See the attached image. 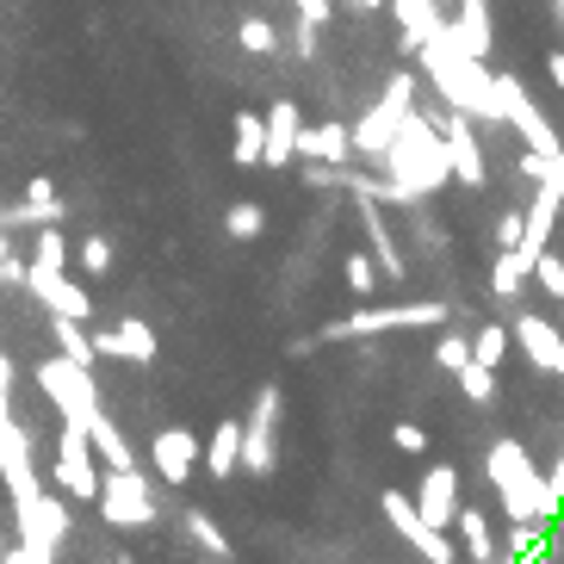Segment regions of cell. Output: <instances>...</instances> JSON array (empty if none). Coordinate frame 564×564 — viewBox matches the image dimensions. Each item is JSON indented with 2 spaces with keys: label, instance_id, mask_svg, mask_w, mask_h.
<instances>
[{
  "label": "cell",
  "instance_id": "cell-1",
  "mask_svg": "<svg viewBox=\"0 0 564 564\" xmlns=\"http://www.w3.org/2000/svg\"><path fill=\"white\" fill-rule=\"evenodd\" d=\"M384 162V181H372V174H354L348 167V193L354 199H379V205H415L429 199V193H441V186L453 181V162H447V143H441V124H434L429 112H415L398 124V137H391V150L379 155Z\"/></svg>",
  "mask_w": 564,
  "mask_h": 564
},
{
  "label": "cell",
  "instance_id": "cell-2",
  "mask_svg": "<svg viewBox=\"0 0 564 564\" xmlns=\"http://www.w3.org/2000/svg\"><path fill=\"white\" fill-rule=\"evenodd\" d=\"M415 63H422V75L434 82V94L447 100V112H465L478 118V124H497L502 131V94H497V75L478 63V56L459 51V37L447 32V13H441V25H434V37L415 51Z\"/></svg>",
  "mask_w": 564,
  "mask_h": 564
},
{
  "label": "cell",
  "instance_id": "cell-3",
  "mask_svg": "<svg viewBox=\"0 0 564 564\" xmlns=\"http://www.w3.org/2000/svg\"><path fill=\"white\" fill-rule=\"evenodd\" d=\"M490 484H497L509 521H540V514H552L564 497L552 478H540V465L528 459L521 441H497V447H490Z\"/></svg>",
  "mask_w": 564,
  "mask_h": 564
},
{
  "label": "cell",
  "instance_id": "cell-4",
  "mask_svg": "<svg viewBox=\"0 0 564 564\" xmlns=\"http://www.w3.org/2000/svg\"><path fill=\"white\" fill-rule=\"evenodd\" d=\"M410 106H415V75H410V68H398V75L384 82L379 106H372V112H360V118L348 124L354 155H366V162H379V155L391 150V137H398V124L410 118Z\"/></svg>",
  "mask_w": 564,
  "mask_h": 564
},
{
  "label": "cell",
  "instance_id": "cell-5",
  "mask_svg": "<svg viewBox=\"0 0 564 564\" xmlns=\"http://www.w3.org/2000/svg\"><path fill=\"white\" fill-rule=\"evenodd\" d=\"M32 379H37V391L51 398V410L63 415V422H75V429H87V422L100 415V384L87 379L82 360H63V354H56V360L37 366Z\"/></svg>",
  "mask_w": 564,
  "mask_h": 564
},
{
  "label": "cell",
  "instance_id": "cell-6",
  "mask_svg": "<svg viewBox=\"0 0 564 564\" xmlns=\"http://www.w3.org/2000/svg\"><path fill=\"white\" fill-rule=\"evenodd\" d=\"M100 521L106 528H118V533H131V528H150L155 521V490H150V478L137 471V465H112L100 478Z\"/></svg>",
  "mask_w": 564,
  "mask_h": 564
},
{
  "label": "cell",
  "instance_id": "cell-7",
  "mask_svg": "<svg viewBox=\"0 0 564 564\" xmlns=\"http://www.w3.org/2000/svg\"><path fill=\"white\" fill-rule=\"evenodd\" d=\"M51 484L63 490L68 502H94V497H100V459H94V441H87V429H75V422H63V434H56Z\"/></svg>",
  "mask_w": 564,
  "mask_h": 564
},
{
  "label": "cell",
  "instance_id": "cell-8",
  "mask_svg": "<svg viewBox=\"0 0 564 564\" xmlns=\"http://www.w3.org/2000/svg\"><path fill=\"white\" fill-rule=\"evenodd\" d=\"M429 323H447V304H366V311L329 323V341H354V335H391V329H429Z\"/></svg>",
  "mask_w": 564,
  "mask_h": 564
},
{
  "label": "cell",
  "instance_id": "cell-9",
  "mask_svg": "<svg viewBox=\"0 0 564 564\" xmlns=\"http://www.w3.org/2000/svg\"><path fill=\"white\" fill-rule=\"evenodd\" d=\"M13 514H19V546L51 564L56 546L68 540V502L51 497V490H32V497L13 502Z\"/></svg>",
  "mask_w": 564,
  "mask_h": 564
},
{
  "label": "cell",
  "instance_id": "cell-10",
  "mask_svg": "<svg viewBox=\"0 0 564 564\" xmlns=\"http://www.w3.org/2000/svg\"><path fill=\"white\" fill-rule=\"evenodd\" d=\"M280 410H285L280 384H261L249 422H242V465H249L254 478H267V471L280 465Z\"/></svg>",
  "mask_w": 564,
  "mask_h": 564
},
{
  "label": "cell",
  "instance_id": "cell-11",
  "mask_svg": "<svg viewBox=\"0 0 564 564\" xmlns=\"http://www.w3.org/2000/svg\"><path fill=\"white\" fill-rule=\"evenodd\" d=\"M441 124V143H447V162H453V181L459 186H484V150H478V118L465 112H429Z\"/></svg>",
  "mask_w": 564,
  "mask_h": 564
},
{
  "label": "cell",
  "instance_id": "cell-12",
  "mask_svg": "<svg viewBox=\"0 0 564 564\" xmlns=\"http://www.w3.org/2000/svg\"><path fill=\"white\" fill-rule=\"evenodd\" d=\"M379 509H384V521H391V528H398L403 540H410V546L422 552L429 564H453V540H447L441 528H429V521H422V509H415V502L403 497V490H384Z\"/></svg>",
  "mask_w": 564,
  "mask_h": 564
},
{
  "label": "cell",
  "instance_id": "cell-13",
  "mask_svg": "<svg viewBox=\"0 0 564 564\" xmlns=\"http://www.w3.org/2000/svg\"><path fill=\"white\" fill-rule=\"evenodd\" d=\"M150 465L162 484H193V471H199V434L193 429H155L150 434Z\"/></svg>",
  "mask_w": 564,
  "mask_h": 564
},
{
  "label": "cell",
  "instance_id": "cell-14",
  "mask_svg": "<svg viewBox=\"0 0 564 564\" xmlns=\"http://www.w3.org/2000/svg\"><path fill=\"white\" fill-rule=\"evenodd\" d=\"M509 341L528 354L546 379H564V329H558V323H546V316L528 311V316H514V323H509Z\"/></svg>",
  "mask_w": 564,
  "mask_h": 564
},
{
  "label": "cell",
  "instance_id": "cell-15",
  "mask_svg": "<svg viewBox=\"0 0 564 564\" xmlns=\"http://www.w3.org/2000/svg\"><path fill=\"white\" fill-rule=\"evenodd\" d=\"M0 478H7L13 502L32 497V490H44V484H37V465H32V434L19 429L13 415H0Z\"/></svg>",
  "mask_w": 564,
  "mask_h": 564
},
{
  "label": "cell",
  "instance_id": "cell-16",
  "mask_svg": "<svg viewBox=\"0 0 564 564\" xmlns=\"http://www.w3.org/2000/svg\"><path fill=\"white\" fill-rule=\"evenodd\" d=\"M25 285H32V299L44 304L51 316H75V323H87L94 316V299H87V285L63 280V273H51V267H25Z\"/></svg>",
  "mask_w": 564,
  "mask_h": 564
},
{
  "label": "cell",
  "instance_id": "cell-17",
  "mask_svg": "<svg viewBox=\"0 0 564 564\" xmlns=\"http://www.w3.org/2000/svg\"><path fill=\"white\" fill-rule=\"evenodd\" d=\"M410 502L422 509V521H429V528L447 533V528H453V514H459V471H453V465H429Z\"/></svg>",
  "mask_w": 564,
  "mask_h": 564
},
{
  "label": "cell",
  "instance_id": "cell-18",
  "mask_svg": "<svg viewBox=\"0 0 564 564\" xmlns=\"http://www.w3.org/2000/svg\"><path fill=\"white\" fill-rule=\"evenodd\" d=\"M155 329L150 323H137V316H124V323H112V329H94V354H106V360H137L150 366L155 360Z\"/></svg>",
  "mask_w": 564,
  "mask_h": 564
},
{
  "label": "cell",
  "instance_id": "cell-19",
  "mask_svg": "<svg viewBox=\"0 0 564 564\" xmlns=\"http://www.w3.org/2000/svg\"><path fill=\"white\" fill-rule=\"evenodd\" d=\"M267 118V143H261V167H292L299 162V100H273V112Z\"/></svg>",
  "mask_w": 564,
  "mask_h": 564
},
{
  "label": "cell",
  "instance_id": "cell-20",
  "mask_svg": "<svg viewBox=\"0 0 564 564\" xmlns=\"http://www.w3.org/2000/svg\"><path fill=\"white\" fill-rule=\"evenodd\" d=\"M360 230H366V242H372V261H379L384 280H403V273H410V261H403L398 236L384 230V205L379 199H360Z\"/></svg>",
  "mask_w": 564,
  "mask_h": 564
},
{
  "label": "cell",
  "instance_id": "cell-21",
  "mask_svg": "<svg viewBox=\"0 0 564 564\" xmlns=\"http://www.w3.org/2000/svg\"><path fill=\"white\" fill-rule=\"evenodd\" d=\"M205 471H212L217 484H230L236 471H242V422H217L212 441H205Z\"/></svg>",
  "mask_w": 564,
  "mask_h": 564
},
{
  "label": "cell",
  "instance_id": "cell-22",
  "mask_svg": "<svg viewBox=\"0 0 564 564\" xmlns=\"http://www.w3.org/2000/svg\"><path fill=\"white\" fill-rule=\"evenodd\" d=\"M299 155L304 162H348L354 155V137H348V124H299Z\"/></svg>",
  "mask_w": 564,
  "mask_h": 564
},
{
  "label": "cell",
  "instance_id": "cell-23",
  "mask_svg": "<svg viewBox=\"0 0 564 564\" xmlns=\"http://www.w3.org/2000/svg\"><path fill=\"white\" fill-rule=\"evenodd\" d=\"M56 217H63V199H56L51 174H37V181H25V205L0 212V230H7V224H56Z\"/></svg>",
  "mask_w": 564,
  "mask_h": 564
},
{
  "label": "cell",
  "instance_id": "cell-24",
  "mask_svg": "<svg viewBox=\"0 0 564 564\" xmlns=\"http://www.w3.org/2000/svg\"><path fill=\"white\" fill-rule=\"evenodd\" d=\"M384 7H391V19H398V32L410 51H422L434 37V25H441V7L434 0H384Z\"/></svg>",
  "mask_w": 564,
  "mask_h": 564
},
{
  "label": "cell",
  "instance_id": "cell-25",
  "mask_svg": "<svg viewBox=\"0 0 564 564\" xmlns=\"http://www.w3.org/2000/svg\"><path fill=\"white\" fill-rule=\"evenodd\" d=\"M453 528H459V546L471 552L478 564H497V528H490V514L484 509H459L453 514Z\"/></svg>",
  "mask_w": 564,
  "mask_h": 564
},
{
  "label": "cell",
  "instance_id": "cell-26",
  "mask_svg": "<svg viewBox=\"0 0 564 564\" xmlns=\"http://www.w3.org/2000/svg\"><path fill=\"white\" fill-rule=\"evenodd\" d=\"M230 155H236V167H261V143H267V118L261 112H236V124H230Z\"/></svg>",
  "mask_w": 564,
  "mask_h": 564
},
{
  "label": "cell",
  "instance_id": "cell-27",
  "mask_svg": "<svg viewBox=\"0 0 564 564\" xmlns=\"http://www.w3.org/2000/svg\"><path fill=\"white\" fill-rule=\"evenodd\" d=\"M87 441H94V453L106 459V471H112V465H131V441L118 434V422H112L106 410L94 415V422H87Z\"/></svg>",
  "mask_w": 564,
  "mask_h": 564
},
{
  "label": "cell",
  "instance_id": "cell-28",
  "mask_svg": "<svg viewBox=\"0 0 564 564\" xmlns=\"http://www.w3.org/2000/svg\"><path fill=\"white\" fill-rule=\"evenodd\" d=\"M51 329H56V354H63V360H82V366L100 360V354H94V335H87V323H75V316H51Z\"/></svg>",
  "mask_w": 564,
  "mask_h": 564
},
{
  "label": "cell",
  "instance_id": "cell-29",
  "mask_svg": "<svg viewBox=\"0 0 564 564\" xmlns=\"http://www.w3.org/2000/svg\"><path fill=\"white\" fill-rule=\"evenodd\" d=\"M521 285H528V254L502 249L497 267H490V292H497V299H521Z\"/></svg>",
  "mask_w": 564,
  "mask_h": 564
},
{
  "label": "cell",
  "instance_id": "cell-30",
  "mask_svg": "<svg viewBox=\"0 0 564 564\" xmlns=\"http://www.w3.org/2000/svg\"><path fill=\"white\" fill-rule=\"evenodd\" d=\"M453 379H459V391L471 403H497V366H484V360H465L459 372H453Z\"/></svg>",
  "mask_w": 564,
  "mask_h": 564
},
{
  "label": "cell",
  "instance_id": "cell-31",
  "mask_svg": "<svg viewBox=\"0 0 564 564\" xmlns=\"http://www.w3.org/2000/svg\"><path fill=\"white\" fill-rule=\"evenodd\" d=\"M186 540H193V546H205L212 558H230V540H224V528H217V521H212L205 509L186 514Z\"/></svg>",
  "mask_w": 564,
  "mask_h": 564
},
{
  "label": "cell",
  "instance_id": "cell-32",
  "mask_svg": "<svg viewBox=\"0 0 564 564\" xmlns=\"http://www.w3.org/2000/svg\"><path fill=\"white\" fill-rule=\"evenodd\" d=\"M224 230H230V242H254V236L267 230V212L242 199V205H230V212H224Z\"/></svg>",
  "mask_w": 564,
  "mask_h": 564
},
{
  "label": "cell",
  "instance_id": "cell-33",
  "mask_svg": "<svg viewBox=\"0 0 564 564\" xmlns=\"http://www.w3.org/2000/svg\"><path fill=\"white\" fill-rule=\"evenodd\" d=\"M528 280L546 292V299H564V254H552V249H540L533 254V267H528Z\"/></svg>",
  "mask_w": 564,
  "mask_h": 564
},
{
  "label": "cell",
  "instance_id": "cell-34",
  "mask_svg": "<svg viewBox=\"0 0 564 564\" xmlns=\"http://www.w3.org/2000/svg\"><path fill=\"white\" fill-rule=\"evenodd\" d=\"M341 280H348L354 299H372V292H379V261H372V254H348Z\"/></svg>",
  "mask_w": 564,
  "mask_h": 564
},
{
  "label": "cell",
  "instance_id": "cell-35",
  "mask_svg": "<svg viewBox=\"0 0 564 564\" xmlns=\"http://www.w3.org/2000/svg\"><path fill=\"white\" fill-rule=\"evenodd\" d=\"M502 354H509V329H497V323H484V329L471 335V360L502 366Z\"/></svg>",
  "mask_w": 564,
  "mask_h": 564
},
{
  "label": "cell",
  "instance_id": "cell-36",
  "mask_svg": "<svg viewBox=\"0 0 564 564\" xmlns=\"http://www.w3.org/2000/svg\"><path fill=\"white\" fill-rule=\"evenodd\" d=\"M236 44H242L249 56H267L273 44H280V32H273L267 19H242V25H236Z\"/></svg>",
  "mask_w": 564,
  "mask_h": 564
},
{
  "label": "cell",
  "instance_id": "cell-37",
  "mask_svg": "<svg viewBox=\"0 0 564 564\" xmlns=\"http://www.w3.org/2000/svg\"><path fill=\"white\" fill-rule=\"evenodd\" d=\"M471 360V341H465V335H441V341H434V366H441V372H459V366Z\"/></svg>",
  "mask_w": 564,
  "mask_h": 564
},
{
  "label": "cell",
  "instance_id": "cell-38",
  "mask_svg": "<svg viewBox=\"0 0 564 564\" xmlns=\"http://www.w3.org/2000/svg\"><path fill=\"white\" fill-rule=\"evenodd\" d=\"M75 261H82L87 273H106V267H112V242H106V236H87L82 249H75Z\"/></svg>",
  "mask_w": 564,
  "mask_h": 564
},
{
  "label": "cell",
  "instance_id": "cell-39",
  "mask_svg": "<svg viewBox=\"0 0 564 564\" xmlns=\"http://www.w3.org/2000/svg\"><path fill=\"white\" fill-rule=\"evenodd\" d=\"M391 447L398 453H429V429H422V422H398V429H391Z\"/></svg>",
  "mask_w": 564,
  "mask_h": 564
},
{
  "label": "cell",
  "instance_id": "cell-40",
  "mask_svg": "<svg viewBox=\"0 0 564 564\" xmlns=\"http://www.w3.org/2000/svg\"><path fill=\"white\" fill-rule=\"evenodd\" d=\"M0 285H25V261L13 254V242H7V230H0Z\"/></svg>",
  "mask_w": 564,
  "mask_h": 564
},
{
  "label": "cell",
  "instance_id": "cell-41",
  "mask_svg": "<svg viewBox=\"0 0 564 564\" xmlns=\"http://www.w3.org/2000/svg\"><path fill=\"white\" fill-rule=\"evenodd\" d=\"M521 224H528V212H502V224H497V249H514V242H521Z\"/></svg>",
  "mask_w": 564,
  "mask_h": 564
},
{
  "label": "cell",
  "instance_id": "cell-42",
  "mask_svg": "<svg viewBox=\"0 0 564 564\" xmlns=\"http://www.w3.org/2000/svg\"><path fill=\"white\" fill-rule=\"evenodd\" d=\"M292 7H299L304 25H316V32H323V25H329V7H335V0H292Z\"/></svg>",
  "mask_w": 564,
  "mask_h": 564
},
{
  "label": "cell",
  "instance_id": "cell-43",
  "mask_svg": "<svg viewBox=\"0 0 564 564\" xmlns=\"http://www.w3.org/2000/svg\"><path fill=\"white\" fill-rule=\"evenodd\" d=\"M0 415H13V360L0 354Z\"/></svg>",
  "mask_w": 564,
  "mask_h": 564
},
{
  "label": "cell",
  "instance_id": "cell-44",
  "mask_svg": "<svg viewBox=\"0 0 564 564\" xmlns=\"http://www.w3.org/2000/svg\"><path fill=\"white\" fill-rule=\"evenodd\" d=\"M546 186H552V193H558V199H564V150H558V155H552V162H546Z\"/></svg>",
  "mask_w": 564,
  "mask_h": 564
},
{
  "label": "cell",
  "instance_id": "cell-45",
  "mask_svg": "<svg viewBox=\"0 0 564 564\" xmlns=\"http://www.w3.org/2000/svg\"><path fill=\"white\" fill-rule=\"evenodd\" d=\"M546 75H552V87L564 94V51H552V56H546Z\"/></svg>",
  "mask_w": 564,
  "mask_h": 564
},
{
  "label": "cell",
  "instance_id": "cell-46",
  "mask_svg": "<svg viewBox=\"0 0 564 564\" xmlns=\"http://www.w3.org/2000/svg\"><path fill=\"white\" fill-rule=\"evenodd\" d=\"M341 7H360V13H379L384 0H341Z\"/></svg>",
  "mask_w": 564,
  "mask_h": 564
},
{
  "label": "cell",
  "instance_id": "cell-47",
  "mask_svg": "<svg viewBox=\"0 0 564 564\" xmlns=\"http://www.w3.org/2000/svg\"><path fill=\"white\" fill-rule=\"evenodd\" d=\"M100 564H124V558H100Z\"/></svg>",
  "mask_w": 564,
  "mask_h": 564
},
{
  "label": "cell",
  "instance_id": "cell-48",
  "mask_svg": "<svg viewBox=\"0 0 564 564\" xmlns=\"http://www.w3.org/2000/svg\"><path fill=\"white\" fill-rule=\"evenodd\" d=\"M434 7H441V13H447V0H434Z\"/></svg>",
  "mask_w": 564,
  "mask_h": 564
}]
</instances>
